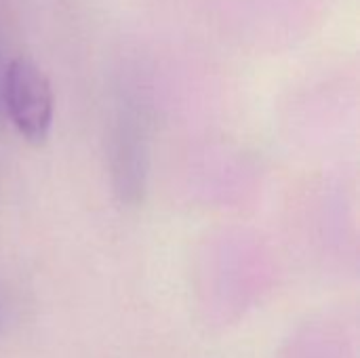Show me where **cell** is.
<instances>
[{"label":"cell","instance_id":"6da1fadb","mask_svg":"<svg viewBox=\"0 0 360 358\" xmlns=\"http://www.w3.org/2000/svg\"><path fill=\"white\" fill-rule=\"evenodd\" d=\"M2 106L17 133L40 146L51 131L55 99L49 76L30 57H13L4 68Z\"/></svg>","mask_w":360,"mask_h":358},{"label":"cell","instance_id":"7a4b0ae2","mask_svg":"<svg viewBox=\"0 0 360 358\" xmlns=\"http://www.w3.org/2000/svg\"><path fill=\"white\" fill-rule=\"evenodd\" d=\"M2 78H4V72H0V106H2Z\"/></svg>","mask_w":360,"mask_h":358}]
</instances>
